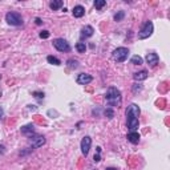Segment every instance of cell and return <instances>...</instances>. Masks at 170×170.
Segmentation results:
<instances>
[{
  "mask_svg": "<svg viewBox=\"0 0 170 170\" xmlns=\"http://www.w3.org/2000/svg\"><path fill=\"white\" fill-rule=\"evenodd\" d=\"M140 108L136 104H130L126 109V124H128V128L130 132H136L137 128L140 125L138 117H140Z\"/></svg>",
  "mask_w": 170,
  "mask_h": 170,
  "instance_id": "1",
  "label": "cell"
},
{
  "mask_svg": "<svg viewBox=\"0 0 170 170\" xmlns=\"http://www.w3.org/2000/svg\"><path fill=\"white\" fill-rule=\"evenodd\" d=\"M105 100H106V102L109 104L110 106L120 108L121 104H122L121 92L117 88H114V86H110V88H108L106 93H105Z\"/></svg>",
  "mask_w": 170,
  "mask_h": 170,
  "instance_id": "2",
  "label": "cell"
},
{
  "mask_svg": "<svg viewBox=\"0 0 170 170\" xmlns=\"http://www.w3.org/2000/svg\"><path fill=\"white\" fill-rule=\"evenodd\" d=\"M153 29H154V25L151 23L150 20H147L144 23V25L141 27V29L138 32V39L140 40H145V39L150 37L151 35H153Z\"/></svg>",
  "mask_w": 170,
  "mask_h": 170,
  "instance_id": "3",
  "label": "cell"
},
{
  "mask_svg": "<svg viewBox=\"0 0 170 170\" xmlns=\"http://www.w3.org/2000/svg\"><path fill=\"white\" fill-rule=\"evenodd\" d=\"M128 55H129V49L125 48V47H118L113 50L112 53V57H113L114 61L117 63H124V61L128 59Z\"/></svg>",
  "mask_w": 170,
  "mask_h": 170,
  "instance_id": "4",
  "label": "cell"
},
{
  "mask_svg": "<svg viewBox=\"0 0 170 170\" xmlns=\"http://www.w3.org/2000/svg\"><path fill=\"white\" fill-rule=\"evenodd\" d=\"M5 21L9 25H13V27L23 25V17H21V15L17 12H8L5 15Z\"/></svg>",
  "mask_w": 170,
  "mask_h": 170,
  "instance_id": "5",
  "label": "cell"
},
{
  "mask_svg": "<svg viewBox=\"0 0 170 170\" xmlns=\"http://www.w3.org/2000/svg\"><path fill=\"white\" fill-rule=\"evenodd\" d=\"M53 47H55L59 52H69L71 50L69 43L67 40H64V39H56V40H53Z\"/></svg>",
  "mask_w": 170,
  "mask_h": 170,
  "instance_id": "6",
  "label": "cell"
},
{
  "mask_svg": "<svg viewBox=\"0 0 170 170\" xmlns=\"http://www.w3.org/2000/svg\"><path fill=\"white\" fill-rule=\"evenodd\" d=\"M90 145H92V138L88 136H85L84 138L81 140V144H80V147H81V153L82 155H88L89 153V150H90Z\"/></svg>",
  "mask_w": 170,
  "mask_h": 170,
  "instance_id": "7",
  "label": "cell"
},
{
  "mask_svg": "<svg viewBox=\"0 0 170 170\" xmlns=\"http://www.w3.org/2000/svg\"><path fill=\"white\" fill-rule=\"evenodd\" d=\"M29 141H31V144H32V147H40L43 146L45 144V138H44V136H39V134H35L33 136H31L29 137Z\"/></svg>",
  "mask_w": 170,
  "mask_h": 170,
  "instance_id": "8",
  "label": "cell"
},
{
  "mask_svg": "<svg viewBox=\"0 0 170 170\" xmlns=\"http://www.w3.org/2000/svg\"><path fill=\"white\" fill-rule=\"evenodd\" d=\"M158 61H160V57H158L157 53L150 52V53H147V55H146V63H147V65H149V67L154 68L155 65L158 64Z\"/></svg>",
  "mask_w": 170,
  "mask_h": 170,
  "instance_id": "9",
  "label": "cell"
},
{
  "mask_svg": "<svg viewBox=\"0 0 170 170\" xmlns=\"http://www.w3.org/2000/svg\"><path fill=\"white\" fill-rule=\"evenodd\" d=\"M92 80H93V77L90 75H88V73H80L77 76V84H80V85H88L89 82H92Z\"/></svg>",
  "mask_w": 170,
  "mask_h": 170,
  "instance_id": "10",
  "label": "cell"
},
{
  "mask_svg": "<svg viewBox=\"0 0 170 170\" xmlns=\"http://www.w3.org/2000/svg\"><path fill=\"white\" fill-rule=\"evenodd\" d=\"M93 33H95V29H93L92 25H85L84 28L81 29V39H88V37H92Z\"/></svg>",
  "mask_w": 170,
  "mask_h": 170,
  "instance_id": "11",
  "label": "cell"
},
{
  "mask_svg": "<svg viewBox=\"0 0 170 170\" xmlns=\"http://www.w3.org/2000/svg\"><path fill=\"white\" fill-rule=\"evenodd\" d=\"M21 133H23L24 136H27V137H31V136H33L35 134V129H33V125L29 124V125H25L21 128Z\"/></svg>",
  "mask_w": 170,
  "mask_h": 170,
  "instance_id": "12",
  "label": "cell"
},
{
  "mask_svg": "<svg viewBox=\"0 0 170 170\" xmlns=\"http://www.w3.org/2000/svg\"><path fill=\"white\" fill-rule=\"evenodd\" d=\"M72 12H73V16L78 19V17H82L85 15V8L82 5H75V8H73Z\"/></svg>",
  "mask_w": 170,
  "mask_h": 170,
  "instance_id": "13",
  "label": "cell"
},
{
  "mask_svg": "<svg viewBox=\"0 0 170 170\" xmlns=\"http://www.w3.org/2000/svg\"><path fill=\"white\" fill-rule=\"evenodd\" d=\"M133 78H134L136 81H144L147 78V72L146 71H140V72H136L134 75H133Z\"/></svg>",
  "mask_w": 170,
  "mask_h": 170,
  "instance_id": "14",
  "label": "cell"
},
{
  "mask_svg": "<svg viewBox=\"0 0 170 170\" xmlns=\"http://www.w3.org/2000/svg\"><path fill=\"white\" fill-rule=\"evenodd\" d=\"M126 138H128V141L129 142H132V144H138L140 142V134L137 132H130L129 134H128V137H126Z\"/></svg>",
  "mask_w": 170,
  "mask_h": 170,
  "instance_id": "15",
  "label": "cell"
},
{
  "mask_svg": "<svg viewBox=\"0 0 170 170\" xmlns=\"http://www.w3.org/2000/svg\"><path fill=\"white\" fill-rule=\"evenodd\" d=\"M49 7H50V9L57 11L59 8H61V7H63V2H61V0H53V2L49 3Z\"/></svg>",
  "mask_w": 170,
  "mask_h": 170,
  "instance_id": "16",
  "label": "cell"
},
{
  "mask_svg": "<svg viewBox=\"0 0 170 170\" xmlns=\"http://www.w3.org/2000/svg\"><path fill=\"white\" fill-rule=\"evenodd\" d=\"M142 57L138 56V55H134V56H132V59H130V63H132L133 65H141L142 64Z\"/></svg>",
  "mask_w": 170,
  "mask_h": 170,
  "instance_id": "17",
  "label": "cell"
},
{
  "mask_svg": "<svg viewBox=\"0 0 170 170\" xmlns=\"http://www.w3.org/2000/svg\"><path fill=\"white\" fill-rule=\"evenodd\" d=\"M47 61H48L49 64H53V65H56V67H59V65H61V61L57 59V57L55 56H48L47 57Z\"/></svg>",
  "mask_w": 170,
  "mask_h": 170,
  "instance_id": "18",
  "label": "cell"
},
{
  "mask_svg": "<svg viewBox=\"0 0 170 170\" xmlns=\"http://www.w3.org/2000/svg\"><path fill=\"white\" fill-rule=\"evenodd\" d=\"M76 49H77L80 53H84L86 50V44H85V43H81V41L77 43V44H76Z\"/></svg>",
  "mask_w": 170,
  "mask_h": 170,
  "instance_id": "19",
  "label": "cell"
},
{
  "mask_svg": "<svg viewBox=\"0 0 170 170\" xmlns=\"http://www.w3.org/2000/svg\"><path fill=\"white\" fill-rule=\"evenodd\" d=\"M105 5H106V2H105V0H96V2H95L96 9H101L102 7H105Z\"/></svg>",
  "mask_w": 170,
  "mask_h": 170,
  "instance_id": "20",
  "label": "cell"
},
{
  "mask_svg": "<svg viewBox=\"0 0 170 170\" xmlns=\"http://www.w3.org/2000/svg\"><path fill=\"white\" fill-rule=\"evenodd\" d=\"M68 67H69L71 69H76V68L78 67V61L77 60H73V59L68 60Z\"/></svg>",
  "mask_w": 170,
  "mask_h": 170,
  "instance_id": "21",
  "label": "cell"
},
{
  "mask_svg": "<svg viewBox=\"0 0 170 170\" xmlns=\"http://www.w3.org/2000/svg\"><path fill=\"white\" fill-rule=\"evenodd\" d=\"M124 17H125V12H124V11H118V12L114 15V20L116 21H121Z\"/></svg>",
  "mask_w": 170,
  "mask_h": 170,
  "instance_id": "22",
  "label": "cell"
},
{
  "mask_svg": "<svg viewBox=\"0 0 170 170\" xmlns=\"http://www.w3.org/2000/svg\"><path fill=\"white\" fill-rule=\"evenodd\" d=\"M104 114L106 116L109 120H112V118L114 117V112H113V109H110V108H108V109H105V112H104Z\"/></svg>",
  "mask_w": 170,
  "mask_h": 170,
  "instance_id": "23",
  "label": "cell"
},
{
  "mask_svg": "<svg viewBox=\"0 0 170 170\" xmlns=\"http://www.w3.org/2000/svg\"><path fill=\"white\" fill-rule=\"evenodd\" d=\"M49 32L48 31H41L40 33H39V36H40V39H48L49 37Z\"/></svg>",
  "mask_w": 170,
  "mask_h": 170,
  "instance_id": "24",
  "label": "cell"
},
{
  "mask_svg": "<svg viewBox=\"0 0 170 170\" xmlns=\"http://www.w3.org/2000/svg\"><path fill=\"white\" fill-rule=\"evenodd\" d=\"M32 95H33L35 97H36V99H44V93H43V92H33V93H32Z\"/></svg>",
  "mask_w": 170,
  "mask_h": 170,
  "instance_id": "25",
  "label": "cell"
},
{
  "mask_svg": "<svg viewBox=\"0 0 170 170\" xmlns=\"http://www.w3.org/2000/svg\"><path fill=\"white\" fill-rule=\"evenodd\" d=\"M142 89V86H141L140 84H134V86H133V92L137 93V90H141Z\"/></svg>",
  "mask_w": 170,
  "mask_h": 170,
  "instance_id": "26",
  "label": "cell"
},
{
  "mask_svg": "<svg viewBox=\"0 0 170 170\" xmlns=\"http://www.w3.org/2000/svg\"><path fill=\"white\" fill-rule=\"evenodd\" d=\"M93 161H95V162H100V161H101V157H100L99 153L95 154V157H93Z\"/></svg>",
  "mask_w": 170,
  "mask_h": 170,
  "instance_id": "27",
  "label": "cell"
},
{
  "mask_svg": "<svg viewBox=\"0 0 170 170\" xmlns=\"http://www.w3.org/2000/svg\"><path fill=\"white\" fill-rule=\"evenodd\" d=\"M35 21H36V24H37V25H40V24L43 23V21H41V19H40V17H36V20H35Z\"/></svg>",
  "mask_w": 170,
  "mask_h": 170,
  "instance_id": "28",
  "label": "cell"
},
{
  "mask_svg": "<svg viewBox=\"0 0 170 170\" xmlns=\"http://www.w3.org/2000/svg\"><path fill=\"white\" fill-rule=\"evenodd\" d=\"M3 114H4V112H3V108L0 106V121H2V118H3Z\"/></svg>",
  "mask_w": 170,
  "mask_h": 170,
  "instance_id": "29",
  "label": "cell"
},
{
  "mask_svg": "<svg viewBox=\"0 0 170 170\" xmlns=\"http://www.w3.org/2000/svg\"><path fill=\"white\" fill-rule=\"evenodd\" d=\"M96 149H97V153H99V154H100V153H101V147H100V146H97V147H96Z\"/></svg>",
  "mask_w": 170,
  "mask_h": 170,
  "instance_id": "30",
  "label": "cell"
},
{
  "mask_svg": "<svg viewBox=\"0 0 170 170\" xmlns=\"http://www.w3.org/2000/svg\"><path fill=\"white\" fill-rule=\"evenodd\" d=\"M106 170H118V169H116V168H106Z\"/></svg>",
  "mask_w": 170,
  "mask_h": 170,
  "instance_id": "31",
  "label": "cell"
},
{
  "mask_svg": "<svg viewBox=\"0 0 170 170\" xmlns=\"http://www.w3.org/2000/svg\"><path fill=\"white\" fill-rule=\"evenodd\" d=\"M0 80H2V75H0Z\"/></svg>",
  "mask_w": 170,
  "mask_h": 170,
  "instance_id": "32",
  "label": "cell"
},
{
  "mask_svg": "<svg viewBox=\"0 0 170 170\" xmlns=\"http://www.w3.org/2000/svg\"><path fill=\"white\" fill-rule=\"evenodd\" d=\"M93 170H96V169H93Z\"/></svg>",
  "mask_w": 170,
  "mask_h": 170,
  "instance_id": "33",
  "label": "cell"
}]
</instances>
